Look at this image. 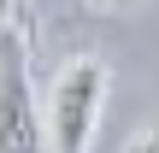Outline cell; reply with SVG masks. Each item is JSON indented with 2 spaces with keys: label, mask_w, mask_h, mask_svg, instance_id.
Wrapping results in <instances>:
<instances>
[{
  "label": "cell",
  "mask_w": 159,
  "mask_h": 153,
  "mask_svg": "<svg viewBox=\"0 0 159 153\" xmlns=\"http://www.w3.org/2000/svg\"><path fill=\"white\" fill-rule=\"evenodd\" d=\"M106 94H112V71L94 53H77L53 71L47 94H41V124H47V147L53 153H89L106 118Z\"/></svg>",
  "instance_id": "6da1fadb"
},
{
  "label": "cell",
  "mask_w": 159,
  "mask_h": 153,
  "mask_svg": "<svg viewBox=\"0 0 159 153\" xmlns=\"http://www.w3.org/2000/svg\"><path fill=\"white\" fill-rule=\"evenodd\" d=\"M83 6H94V12H118V6H130V0H83Z\"/></svg>",
  "instance_id": "277c9868"
},
{
  "label": "cell",
  "mask_w": 159,
  "mask_h": 153,
  "mask_svg": "<svg viewBox=\"0 0 159 153\" xmlns=\"http://www.w3.org/2000/svg\"><path fill=\"white\" fill-rule=\"evenodd\" d=\"M6 18H12V0H0V24H6Z\"/></svg>",
  "instance_id": "5b68a950"
},
{
  "label": "cell",
  "mask_w": 159,
  "mask_h": 153,
  "mask_svg": "<svg viewBox=\"0 0 159 153\" xmlns=\"http://www.w3.org/2000/svg\"><path fill=\"white\" fill-rule=\"evenodd\" d=\"M124 153H159V130H142V136H130V147Z\"/></svg>",
  "instance_id": "3957f363"
},
{
  "label": "cell",
  "mask_w": 159,
  "mask_h": 153,
  "mask_svg": "<svg viewBox=\"0 0 159 153\" xmlns=\"http://www.w3.org/2000/svg\"><path fill=\"white\" fill-rule=\"evenodd\" d=\"M0 153H53L47 147L41 106H35V94H30V71H24L18 53H12L6 71H0Z\"/></svg>",
  "instance_id": "7a4b0ae2"
}]
</instances>
